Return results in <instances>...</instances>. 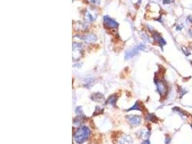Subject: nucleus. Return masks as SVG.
<instances>
[{"mask_svg": "<svg viewBox=\"0 0 192 144\" xmlns=\"http://www.w3.org/2000/svg\"><path fill=\"white\" fill-rule=\"evenodd\" d=\"M80 38L88 43H92L97 40V36L93 35V34H88V35L81 36Z\"/></svg>", "mask_w": 192, "mask_h": 144, "instance_id": "7", "label": "nucleus"}, {"mask_svg": "<svg viewBox=\"0 0 192 144\" xmlns=\"http://www.w3.org/2000/svg\"><path fill=\"white\" fill-rule=\"evenodd\" d=\"M90 130L87 126H82L75 132L74 139L78 143H82L87 140L90 135Z\"/></svg>", "mask_w": 192, "mask_h": 144, "instance_id": "1", "label": "nucleus"}, {"mask_svg": "<svg viewBox=\"0 0 192 144\" xmlns=\"http://www.w3.org/2000/svg\"><path fill=\"white\" fill-rule=\"evenodd\" d=\"M153 37H154V39L155 40V41L157 42L160 45V46H163V45H165V40H163V37H161V36L159 35L158 33H157V32L154 33Z\"/></svg>", "mask_w": 192, "mask_h": 144, "instance_id": "9", "label": "nucleus"}, {"mask_svg": "<svg viewBox=\"0 0 192 144\" xmlns=\"http://www.w3.org/2000/svg\"><path fill=\"white\" fill-rule=\"evenodd\" d=\"M142 144H150V141L148 140H145V141L143 142Z\"/></svg>", "mask_w": 192, "mask_h": 144, "instance_id": "16", "label": "nucleus"}, {"mask_svg": "<svg viewBox=\"0 0 192 144\" xmlns=\"http://www.w3.org/2000/svg\"><path fill=\"white\" fill-rule=\"evenodd\" d=\"M117 99V97H116L115 96H112L109 98L108 101H107V104H112V105H115V103H116Z\"/></svg>", "mask_w": 192, "mask_h": 144, "instance_id": "10", "label": "nucleus"}, {"mask_svg": "<svg viewBox=\"0 0 192 144\" xmlns=\"http://www.w3.org/2000/svg\"><path fill=\"white\" fill-rule=\"evenodd\" d=\"M104 24L105 25L106 27L110 29L112 28H117L118 27V23L115 20V19H112L111 17H109V16L106 15L104 17Z\"/></svg>", "mask_w": 192, "mask_h": 144, "instance_id": "3", "label": "nucleus"}, {"mask_svg": "<svg viewBox=\"0 0 192 144\" xmlns=\"http://www.w3.org/2000/svg\"><path fill=\"white\" fill-rule=\"evenodd\" d=\"M140 135H141V136H142L144 139L148 138L149 136H150V132L148 131V130H143L140 132Z\"/></svg>", "mask_w": 192, "mask_h": 144, "instance_id": "12", "label": "nucleus"}, {"mask_svg": "<svg viewBox=\"0 0 192 144\" xmlns=\"http://www.w3.org/2000/svg\"><path fill=\"white\" fill-rule=\"evenodd\" d=\"M132 109H136V110H140L141 111L142 110V108H141L140 105V104L138 102H136L135 104V105L133 106V107H131L129 110H132Z\"/></svg>", "mask_w": 192, "mask_h": 144, "instance_id": "13", "label": "nucleus"}, {"mask_svg": "<svg viewBox=\"0 0 192 144\" xmlns=\"http://www.w3.org/2000/svg\"><path fill=\"white\" fill-rule=\"evenodd\" d=\"M92 99H94V100L95 101H101L102 99H103L104 96L102 94H94L93 96H92Z\"/></svg>", "mask_w": 192, "mask_h": 144, "instance_id": "11", "label": "nucleus"}, {"mask_svg": "<svg viewBox=\"0 0 192 144\" xmlns=\"http://www.w3.org/2000/svg\"><path fill=\"white\" fill-rule=\"evenodd\" d=\"M156 86H157V89L158 92L160 93L161 96H164L167 93V86L166 84L162 81H158L156 82Z\"/></svg>", "mask_w": 192, "mask_h": 144, "instance_id": "5", "label": "nucleus"}, {"mask_svg": "<svg viewBox=\"0 0 192 144\" xmlns=\"http://www.w3.org/2000/svg\"><path fill=\"white\" fill-rule=\"evenodd\" d=\"M97 14L93 10H87L85 14V19L88 22H93L97 19Z\"/></svg>", "mask_w": 192, "mask_h": 144, "instance_id": "6", "label": "nucleus"}, {"mask_svg": "<svg viewBox=\"0 0 192 144\" xmlns=\"http://www.w3.org/2000/svg\"><path fill=\"white\" fill-rule=\"evenodd\" d=\"M145 48V45L144 44L141 43L140 45H136V46H135L134 48L130 49V50H128L126 52V53H125V59H130L133 57H134L135 55H136L140 50H144Z\"/></svg>", "mask_w": 192, "mask_h": 144, "instance_id": "2", "label": "nucleus"}, {"mask_svg": "<svg viewBox=\"0 0 192 144\" xmlns=\"http://www.w3.org/2000/svg\"><path fill=\"white\" fill-rule=\"evenodd\" d=\"M118 144H133V138L130 135H124L120 138Z\"/></svg>", "mask_w": 192, "mask_h": 144, "instance_id": "8", "label": "nucleus"}, {"mask_svg": "<svg viewBox=\"0 0 192 144\" xmlns=\"http://www.w3.org/2000/svg\"><path fill=\"white\" fill-rule=\"evenodd\" d=\"M89 1L94 5H99L101 3V0H89Z\"/></svg>", "mask_w": 192, "mask_h": 144, "instance_id": "14", "label": "nucleus"}, {"mask_svg": "<svg viewBox=\"0 0 192 144\" xmlns=\"http://www.w3.org/2000/svg\"><path fill=\"white\" fill-rule=\"evenodd\" d=\"M127 120L129 123L133 126H138L141 123V117L138 115H128L127 116Z\"/></svg>", "mask_w": 192, "mask_h": 144, "instance_id": "4", "label": "nucleus"}, {"mask_svg": "<svg viewBox=\"0 0 192 144\" xmlns=\"http://www.w3.org/2000/svg\"><path fill=\"white\" fill-rule=\"evenodd\" d=\"M75 111H76V113L79 114L80 115H81V114H82V109H81V107H76V109H75Z\"/></svg>", "mask_w": 192, "mask_h": 144, "instance_id": "15", "label": "nucleus"}]
</instances>
